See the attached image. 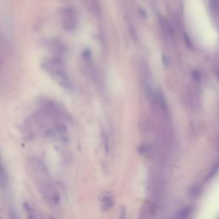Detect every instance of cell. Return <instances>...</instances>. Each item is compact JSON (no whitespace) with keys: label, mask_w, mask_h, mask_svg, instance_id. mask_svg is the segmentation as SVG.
<instances>
[{"label":"cell","mask_w":219,"mask_h":219,"mask_svg":"<svg viewBox=\"0 0 219 219\" xmlns=\"http://www.w3.org/2000/svg\"><path fill=\"white\" fill-rule=\"evenodd\" d=\"M42 67L46 71V73L49 74L51 77H52L53 80L57 82V84L60 85V87L68 91L71 90L72 83L62 61L58 57H53L46 60L42 64Z\"/></svg>","instance_id":"1"},{"label":"cell","mask_w":219,"mask_h":219,"mask_svg":"<svg viewBox=\"0 0 219 219\" xmlns=\"http://www.w3.org/2000/svg\"><path fill=\"white\" fill-rule=\"evenodd\" d=\"M59 18L63 28L68 32H73L77 28V17L75 10L70 7H63L59 10Z\"/></svg>","instance_id":"2"},{"label":"cell","mask_w":219,"mask_h":219,"mask_svg":"<svg viewBox=\"0 0 219 219\" xmlns=\"http://www.w3.org/2000/svg\"><path fill=\"white\" fill-rule=\"evenodd\" d=\"M100 201L101 203V208L104 211H109L114 205L113 194L109 191H105L100 194Z\"/></svg>","instance_id":"3"},{"label":"cell","mask_w":219,"mask_h":219,"mask_svg":"<svg viewBox=\"0 0 219 219\" xmlns=\"http://www.w3.org/2000/svg\"><path fill=\"white\" fill-rule=\"evenodd\" d=\"M188 194H189L190 197H192V198H194V199L199 198V196H200V194H202L201 186L200 185H194V186H193L192 188H190Z\"/></svg>","instance_id":"4"},{"label":"cell","mask_w":219,"mask_h":219,"mask_svg":"<svg viewBox=\"0 0 219 219\" xmlns=\"http://www.w3.org/2000/svg\"><path fill=\"white\" fill-rule=\"evenodd\" d=\"M190 215H191V208L189 206H187L180 211L175 219H189Z\"/></svg>","instance_id":"5"},{"label":"cell","mask_w":219,"mask_h":219,"mask_svg":"<svg viewBox=\"0 0 219 219\" xmlns=\"http://www.w3.org/2000/svg\"><path fill=\"white\" fill-rule=\"evenodd\" d=\"M23 208H24V211H25L28 219H38L37 217H36V215H35L34 211V210L32 208V206L28 202H24Z\"/></svg>","instance_id":"6"},{"label":"cell","mask_w":219,"mask_h":219,"mask_svg":"<svg viewBox=\"0 0 219 219\" xmlns=\"http://www.w3.org/2000/svg\"><path fill=\"white\" fill-rule=\"evenodd\" d=\"M6 174H5V169L3 167V164H2V161H1V157H0V185H5L6 183Z\"/></svg>","instance_id":"7"},{"label":"cell","mask_w":219,"mask_h":219,"mask_svg":"<svg viewBox=\"0 0 219 219\" xmlns=\"http://www.w3.org/2000/svg\"><path fill=\"white\" fill-rule=\"evenodd\" d=\"M102 139H103V145H104V148L106 152H109V137L107 133H105V131H103L102 133Z\"/></svg>","instance_id":"8"},{"label":"cell","mask_w":219,"mask_h":219,"mask_svg":"<svg viewBox=\"0 0 219 219\" xmlns=\"http://www.w3.org/2000/svg\"><path fill=\"white\" fill-rule=\"evenodd\" d=\"M218 171H219V162H217V163H216V164H214V166L212 167V169H211V172H210L209 177H213L215 175L217 174Z\"/></svg>","instance_id":"9"},{"label":"cell","mask_w":219,"mask_h":219,"mask_svg":"<svg viewBox=\"0 0 219 219\" xmlns=\"http://www.w3.org/2000/svg\"><path fill=\"white\" fill-rule=\"evenodd\" d=\"M147 151H148V148H147V146L145 145H141L139 146V152L140 154H145L147 152Z\"/></svg>","instance_id":"10"}]
</instances>
